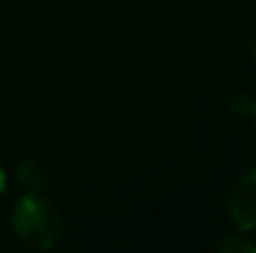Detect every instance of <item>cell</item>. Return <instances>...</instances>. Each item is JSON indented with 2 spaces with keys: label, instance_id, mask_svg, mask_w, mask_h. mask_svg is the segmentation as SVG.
<instances>
[{
  "label": "cell",
  "instance_id": "1",
  "mask_svg": "<svg viewBox=\"0 0 256 253\" xmlns=\"http://www.w3.org/2000/svg\"><path fill=\"white\" fill-rule=\"evenodd\" d=\"M12 234L32 251H50L62 234V216L42 191H25L12 206Z\"/></svg>",
  "mask_w": 256,
  "mask_h": 253
},
{
  "label": "cell",
  "instance_id": "2",
  "mask_svg": "<svg viewBox=\"0 0 256 253\" xmlns=\"http://www.w3.org/2000/svg\"><path fill=\"white\" fill-rule=\"evenodd\" d=\"M226 211L239 231H256V167L244 171L229 189Z\"/></svg>",
  "mask_w": 256,
  "mask_h": 253
},
{
  "label": "cell",
  "instance_id": "3",
  "mask_svg": "<svg viewBox=\"0 0 256 253\" xmlns=\"http://www.w3.org/2000/svg\"><path fill=\"white\" fill-rule=\"evenodd\" d=\"M18 181L25 191H42L45 186V169L35 159H25L18 167Z\"/></svg>",
  "mask_w": 256,
  "mask_h": 253
},
{
  "label": "cell",
  "instance_id": "4",
  "mask_svg": "<svg viewBox=\"0 0 256 253\" xmlns=\"http://www.w3.org/2000/svg\"><path fill=\"white\" fill-rule=\"evenodd\" d=\"M216 251L219 253H256V241L246 231L226 234L224 239L216 241Z\"/></svg>",
  "mask_w": 256,
  "mask_h": 253
},
{
  "label": "cell",
  "instance_id": "5",
  "mask_svg": "<svg viewBox=\"0 0 256 253\" xmlns=\"http://www.w3.org/2000/svg\"><path fill=\"white\" fill-rule=\"evenodd\" d=\"M229 107H232V112H234V114H239V117H252V114H254V109H256V102L254 99H249L244 92H239V94H234V97H232Z\"/></svg>",
  "mask_w": 256,
  "mask_h": 253
},
{
  "label": "cell",
  "instance_id": "6",
  "mask_svg": "<svg viewBox=\"0 0 256 253\" xmlns=\"http://www.w3.org/2000/svg\"><path fill=\"white\" fill-rule=\"evenodd\" d=\"M5 189H8V171H5V167L0 164V196L5 194Z\"/></svg>",
  "mask_w": 256,
  "mask_h": 253
},
{
  "label": "cell",
  "instance_id": "7",
  "mask_svg": "<svg viewBox=\"0 0 256 253\" xmlns=\"http://www.w3.org/2000/svg\"><path fill=\"white\" fill-rule=\"evenodd\" d=\"M254 60H256V40H254Z\"/></svg>",
  "mask_w": 256,
  "mask_h": 253
},
{
  "label": "cell",
  "instance_id": "8",
  "mask_svg": "<svg viewBox=\"0 0 256 253\" xmlns=\"http://www.w3.org/2000/svg\"><path fill=\"white\" fill-rule=\"evenodd\" d=\"M252 117H254V124H256V109H254V114H252Z\"/></svg>",
  "mask_w": 256,
  "mask_h": 253
}]
</instances>
